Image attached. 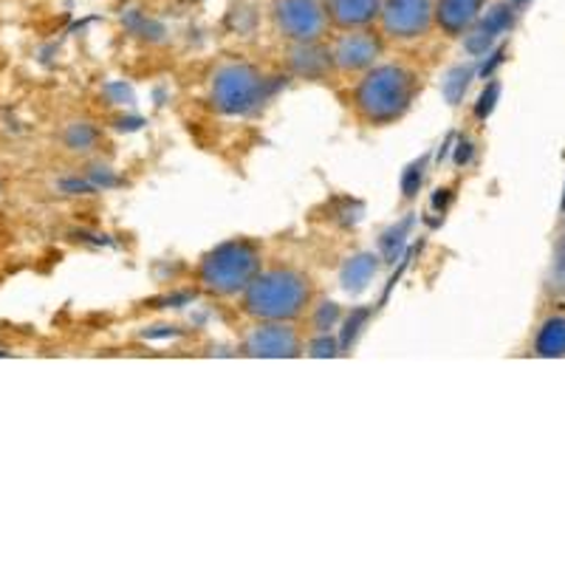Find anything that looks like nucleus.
Here are the masks:
<instances>
[{
	"label": "nucleus",
	"mask_w": 565,
	"mask_h": 565,
	"mask_svg": "<svg viewBox=\"0 0 565 565\" xmlns=\"http://www.w3.org/2000/svg\"><path fill=\"white\" fill-rule=\"evenodd\" d=\"M271 20L277 32L295 45L322 43L331 29L322 0H275Z\"/></svg>",
	"instance_id": "39448f33"
},
{
	"label": "nucleus",
	"mask_w": 565,
	"mask_h": 565,
	"mask_svg": "<svg viewBox=\"0 0 565 565\" xmlns=\"http://www.w3.org/2000/svg\"><path fill=\"white\" fill-rule=\"evenodd\" d=\"M532 351L546 360H563L565 356V311H554L546 320H540L534 331Z\"/></svg>",
	"instance_id": "9b49d317"
},
{
	"label": "nucleus",
	"mask_w": 565,
	"mask_h": 565,
	"mask_svg": "<svg viewBox=\"0 0 565 565\" xmlns=\"http://www.w3.org/2000/svg\"><path fill=\"white\" fill-rule=\"evenodd\" d=\"M483 7L487 0H436V26L450 38H458L481 18Z\"/></svg>",
	"instance_id": "9d476101"
},
{
	"label": "nucleus",
	"mask_w": 565,
	"mask_h": 565,
	"mask_svg": "<svg viewBox=\"0 0 565 565\" xmlns=\"http://www.w3.org/2000/svg\"><path fill=\"white\" fill-rule=\"evenodd\" d=\"M260 271V252L249 241H232L218 246L201 264V286L218 297L244 295L246 286Z\"/></svg>",
	"instance_id": "7ed1b4c3"
},
{
	"label": "nucleus",
	"mask_w": 565,
	"mask_h": 565,
	"mask_svg": "<svg viewBox=\"0 0 565 565\" xmlns=\"http://www.w3.org/2000/svg\"><path fill=\"white\" fill-rule=\"evenodd\" d=\"M328 57L337 71L345 74H362V71L373 68L382 57V38L367 29H345L337 34L328 45Z\"/></svg>",
	"instance_id": "0eeeda50"
},
{
	"label": "nucleus",
	"mask_w": 565,
	"mask_h": 565,
	"mask_svg": "<svg viewBox=\"0 0 565 565\" xmlns=\"http://www.w3.org/2000/svg\"><path fill=\"white\" fill-rule=\"evenodd\" d=\"M309 302L311 282L297 269L257 271L244 291V311L257 322H295Z\"/></svg>",
	"instance_id": "f03ea898"
},
{
	"label": "nucleus",
	"mask_w": 565,
	"mask_h": 565,
	"mask_svg": "<svg viewBox=\"0 0 565 565\" xmlns=\"http://www.w3.org/2000/svg\"><path fill=\"white\" fill-rule=\"evenodd\" d=\"M380 26L398 43L424 38L436 26V0H382Z\"/></svg>",
	"instance_id": "423d86ee"
},
{
	"label": "nucleus",
	"mask_w": 565,
	"mask_h": 565,
	"mask_svg": "<svg viewBox=\"0 0 565 565\" xmlns=\"http://www.w3.org/2000/svg\"><path fill=\"white\" fill-rule=\"evenodd\" d=\"M249 356H295L300 353V334L291 322H257L244 337Z\"/></svg>",
	"instance_id": "6e6552de"
},
{
	"label": "nucleus",
	"mask_w": 565,
	"mask_h": 565,
	"mask_svg": "<svg viewBox=\"0 0 565 565\" xmlns=\"http://www.w3.org/2000/svg\"><path fill=\"white\" fill-rule=\"evenodd\" d=\"M266 79L246 63L221 65L212 77V103L224 114H249L264 103Z\"/></svg>",
	"instance_id": "20e7f679"
},
{
	"label": "nucleus",
	"mask_w": 565,
	"mask_h": 565,
	"mask_svg": "<svg viewBox=\"0 0 565 565\" xmlns=\"http://www.w3.org/2000/svg\"><path fill=\"white\" fill-rule=\"evenodd\" d=\"M328 23L340 32L345 29H367L380 20L382 0H322Z\"/></svg>",
	"instance_id": "1a4fd4ad"
},
{
	"label": "nucleus",
	"mask_w": 565,
	"mask_h": 565,
	"mask_svg": "<svg viewBox=\"0 0 565 565\" xmlns=\"http://www.w3.org/2000/svg\"><path fill=\"white\" fill-rule=\"evenodd\" d=\"M418 79L405 65L385 63L362 71V79L353 88V108L371 125H391L411 110L416 99Z\"/></svg>",
	"instance_id": "f257e3e1"
}]
</instances>
